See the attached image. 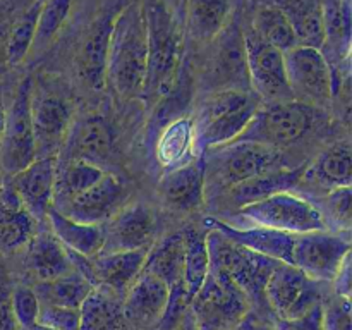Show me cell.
<instances>
[{
  "label": "cell",
  "instance_id": "cell-6",
  "mask_svg": "<svg viewBox=\"0 0 352 330\" xmlns=\"http://www.w3.org/2000/svg\"><path fill=\"white\" fill-rule=\"evenodd\" d=\"M241 215L250 219L258 227H267L287 234L327 230L325 217L322 215V212L308 199L291 195L289 191L277 192L261 201L243 206Z\"/></svg>",
  "mask_w": 352,
  "mask_h": 330
},
{
  "label": "cell",
  "instance_id": "cell-29",
  "mask_svg": "<svg viewBox=\"0 0 352 330\" xmlns=\"http://www.w3.org/2000/svg\"><path fill=\"white\" fill-rule=\"evenodd\" d=\"M116 16L107 14L102 19H98L82 47L79 55V69H81L82 78L88 81L91 88H103L105 85L107 72V57H109V43L110 33H112V24Z\"/></svg>",
  "mask_w": 352,
  "mask_h": 330
},
{
  "label": "cell",
  "instance_id": "cell-5",
  "mask_svg": "<svg viewBox=\"0 0 352 330\" xmlns=\"http://www.w3.org/2000/svg\"><path fill=\"white\" fill-rule=\"evenodd\" d=\"M313 109L298 100L272 102L258 107L253 119L237 140L280 148L298 141L311 127ZM236 140V141H237Z\"/></svg>",
  "mask_w": 352,
  "mask_h": 330
},
{
  "label": "cell",
  "instance_id": "cell-27",
  "mask_svg": "<svg viewBox=\"0 0 352 330\" xmlns=\"http://www.w3.org/2000/svg\"><path fill=\"white\" fill-rule=\"evenodd\" d=\"M256 109L258 103L256 100H253L239 109L223 112L222 116L215 117L203 126L195 127V146L203 155L210 148L223 146V144L236 141L246 129L250 120L253 119Z\"/></svg>",
  "mask_w": 352,
  "mask_h": 330
},
{
  "label": "cell",
  "instance_id": "cell-36",
  "mask_svg": "<svg viewBox=\"0 0 352 330\" xmlns=\"http://www.w3.org/2000/svg\"><path fill=\"white\" fill-rule=\"evenodd\" d=\"M325 43L322 52L325 55L347 57L351 47V3L349 0H325L322 3Z\"/></svg>",
  "mask_w": 352,
  "mask_h": 330
},
{
  "label": "cell",
  "instance_id": "cell-9",
  "mask_svg": "<svg viewBox=\"0 0 352 330\" xmlns=\"http://www.w3.org/2000/svg\"><path fill=\"white\" fill-rule=\"evenodd\" d=\"M347 258H351L347 234H332L329 230L296 234L291 265L311 280L333 282Z\"/></svg>",
  "mask_w": 352,
  "mask_h": 330
},
{
  "label": "cell",
  "instance_id": "cell-19",
  "mask_svg": "<svg viewBox=\"0 0 352 330\" xmlns=\"http://www.w3.org/2000/svg\"><path fill=\"white\" fill-rule=\"evenodd\" d=\"M210 229L219 230L220 234L239 246L248 248L254 253L265 254L272 260L282 263H292V250H294L296 234L280 232V230L267 229V227H250V229H237L217 219H206Z\"/></svg>",
  "mask_w": 352,
  "mask_h": 330
},
{
  "label": "cell",
  "instance_id": "cell-56",
  "mask_svg": "<svg viewBox=\"0 0 352 330\" xmlns=\"http://www.w3.org/2000/svg\"><path fill=\"white\" fill-rule=\"evenodd\" d=\"M0 182H2V181H0Z\"/></svg>",
  "mask_w": 352,
  "mask_h": 330
},
{
  "label": "cell",
  "instance_id": "cell-43",
  "mask_svg": "<svg viewBox=\"0 0 352 330\" xmlns=\"http://www.w3.org/2000/svg\"><path fill=\"white\" fill-rule=\"evenodd\" d=\"M323 330H351V298L339 296L323 299L322 302Z\"/></svg>",
  "mask_w": 352,
  "mask_h": 330
},
{
  "label": "cell",
  "instance_id": "cell-33",
  "mask_svg": "<svg viewBox=\"0 0 352 330\" xmlns=\"http://www.w3.org/2000/svg\"><path fill=\"white\" fill-rule=\"evenodd\" d=\"M188 28L198 41H212L226 30L230 0H186Z\"/></svg>",
  "mask_w": 352,
  "mask_h": 330
},
{
  "label": "cell",
  "instance_id": "cell-40",
  "mask_svg": "<svg viewBox=\"0 0 352 330\" xmlns=\"http://www.w3.org/2000/svg\"><path fill=\"white\" fill-rule=\"evenodd\" d=\"M315 174L320 182L330 188L351 186L352 179V155L351 144L347 141L337 143L323 151L315 164Z\"/></svg>",
  "mask_w": 352,
  "mask_h": 330
},
{
  "label": "cell",
  "instance_id": "cell-46",
  "mask_svg": "<svg viewBox=\"0 0 352 330\" xmlns=\"http://www.w3.org/2000/svg\"><path fill=\"white\" fill-rule=\"evenodd\" d=\"M26 7L21 6L19 0H0V62H6V45L12 24Z\"/></svg>",
  "mask_w": 352,
  "mask_h": 330
},
{
  "label": "cell",
  "instance_id": "cell-54",
  "mask_svg": "<svg viewBox=\"0 0 352 330\" xmlns=\"http://www.w3.org/2000/svg\"><path fill=\"white\" fill-rule=\"evenodd\" d=\"M19 330H23V329H19Z\"/></svg>",
  "mask_w": 352,
  "mask_h": 330
},
{
  "label": "cell",
  "instance_id": "cell-37",
  "mask_svg": "<svg viewBox=\"0 0 352 330\" xmlns=\"http://www.w3.org/2000/svg\"><path fill=\"white\" fill-rule=\"evenodd\" d=\"M215 74L220 76L226 82H232L234 89H241L243 81L250 86V76H248L246 52H244V36L232 28L223 36L222 43L217 54Z\"/></svg>",
  "mask_w": 352,
  "mask_h": 330
},
{
  "label": "cell",
  "instance_id": "cell-4",
  "mask_svg": "<svg viewBox=\"0 0 352 330\" xmlns=\"http://www.w3.org/2000/svg\"><path fill=\"white\" fill-rule=\"evenodd\" d=\"M189 306L196 330H234L250 315L251 301L227 275L210 270Z\"/></svg>",
  "mask_w": 352,
  "mask_h": 330
},
{
  "label": "cell",
  "instance_id": "cell-7",
  "mask_svg": "<svg viewBox=\"0 0 352 330\" xmlns=\"http://www.w3.org/2000/svg\"><path fill=\"white\" fill-rule=\"evenodd\" d=\"M203 155L205 160H212L215 164V172L220 182L227 189L232 188L237 182L268 174V172L285 168L284 157L277 148L265 146V144L253 143V141H232L223 146L210 148Z\"/></svg>",
  "mask_w": 352,
  "mask_h": 330
},
{
  "label": "cell",
  "instance_id": "cell-13",
  "mask_svg": "<svg viewBox=\"0 0 352 330\" xmlns=\"http://www.w3.org/2000/svg\"><path fill=\"white\" fill-rule=\"evenodd\" d=\"M31 120L36 158L57 157L71 126L67 103L54 95H31Z\"/></svg>",
  "mask_w": 352,
  "mask_h": 330
},
{
  "label": "cell",
  "instance_id": "cell-34",
  "mask_svg": "<svg viewBox=\"0 0 352 330\" xmlns=\"http://www.w3.org/2000/svg\"><path fill=\"white\" fill-rule=\"evenodd\" d=\"M184 234V267H182V287L188 305L198 294L210 272V256L206 248V234L188 229Z\"/></svg>",
  "mask_w": 352,
  "mask_h": 330
},
{
  "label": "cell",
  "instance_id": "cell-11",
  "mask_svg": "<svg viewBox=\"0 0 352 330\" xmlns=\"http://www.w3.org/2000/svg\"><path fill=\"white\" fill-rule=\"evenodd\" d=\"M243 36L248 76L253 91L268 103L292 100L294 95L285 74L284 54L268 45L253 28Z\"/></svg>",
  "mask_w": 352,
  "mask_h": 330
},
{
  "label": "cell",
  "instance_id": "cell-39",
  "mask_svg": "<svg viewBox=\"0 0 352 330\" xmlns=\"http://www.w3.org/2000/svg\"><path fill=\"white\" fill-rule=\"evenodd\" d=\"M253 30L256 31L268 45H272V47H275L277 50H280L282 54H285V52L291 50L292 47L298 45V38H296V33L294 30H292L287 17H285L278 9L268 6V3H263V6L256 10Z\"/></svg>",
  "mask_w": 352,
  "mask_h": 330
},
{
  "label": "cell",
  "instance_id": "cell-51",
  "mask_svg": "<svg viewBox=\"0 0 352 330\" xmlns=\"http://www.w3.org/2000/svg\"><path fill=\"white\" fill-rule=\"evenodd\" d=\"M30 330H50V329H47V327H43V325H38V323H34V325L31 327Z\"/></svg>",
  "mask_w": 352,
  "mask_h": 330
},
{
  "label": "cell",
  "instance_id": "cell-32",
  "mask_svg": "<svg viewBox=\"0 0 352 330\" xmlns=\"http://www.w3.org/2000/svg\"><path fill=\"white\" fill-rule=\"evenodd\" d=\"M192 148H195V122L186 117H179L167 124L160 133L157 158L164 167H179L191 160Z\"/></svg>",
  "mask_w": 352,
  "mask_h": 330
},
{
  "label": "cell",
  "instance_id": "cell-14",
  "mask_svg": "<svg viewBox=\"0 0 352 330\" xmlns=\"http://www.w3.org/2000/svg\"><path fill=\"white\" fill-rule=\"evenodd\" d=\"M7 181L34 220L47 219L48 212L54 208L57 157L36 158Z\"/></svg>",
  "mask_w": 352,
  "mask_h": 330
},
{
  "label": "cell",
  "instance_id": "cell-47",
  "mask_svg": "<svg viewBox=\"0 0 352 330\" xmlns=\"http://www.w3.org/2000/svg\"><path fill=\"white\" fill-rule=\"evenodd\" d=\"M10 294H12V285L7 278L6 268L0 263V330H19L14 320Z\"/></svg>",
  "mask_w": 352,
  "mask_h": 330
},
{
  "label": "cell",
  "instance_id": "cell-20",
  "mask_svg": "<svg viewBox=\"0 0 352 330\" xmlns=\"http://www.w3.org/2000/svg\"><path fill=\"white\" fill-rule=\"evenodd\" d=\"M36 234V220L9 184L0 182V253L10 254L26 248Z\"/></svg>",
  "mask_w": 352,
  "mask_h": 330
},
{
  "label": "cell",
  "instance_id": "cell-52",
  "mask_svg": "<svg viewBox=\"0 0 352 330\" xmlns=\"http://www.w3.org/2000/svg\"><path fill=\"white\" fill-rule=\"evenodd\" d=\"M177 3H181V6H186V0H175Z\"/></svg>",
  "mask_w": 352,
  "mask_h": 330
},
{
  "label": "cell",
  "instance_id": "cell-24",
  "mask_svg": "<svg viewBox=\"0 0 352 330\" xmlns=\"http://www.w3.org/2000/svg\"><path fill=\"white\" fill-rule=\"evenodd\" d=\"M52 234L69 251L86 258L98 256L105 244V227L95 223H82L69 219L58 210L52 208L47 215Z\"/></svg>",
  "mask_w": 352,
  "mask_h": 330
},
{
  "label": "cell",
  "instance_id": "cell-38",
  "mask_svg": "<svg viewBox=\"0 0 352 330\" xmlns=\"http://www.w3.org/2000/svg\"><path fill=\"white\" fill-rule=\"evenodd\" d=\"M40 7L41 0H33V2L28 3L26 9L17 16L16 23L12 24V30H10L9 38H7L6 64L17 65L26 58L28 52L33 47Z\"/></svg>",
  "mask_w": 352,
  "mask_h": 330
},
{
  "label": "cell",
  "instance_id": "cell-53",
  "mask_svg": "<svg viewBox=\"0 0 352 330\" xmlns=\"http://www.w3.org/2000/svg\"><path fill=\"white\" fill-rule=\"evenodd\" d=\"M189 330H196V329H195V327H192V329H189Z\"/></svg>",
  "mask_w": 352,
  "mask_h": 330
},
{
  "label": "cell",
  "instance_id": "cell-41",
  "mask_svg": "<svg viewBox=\"0 0 352 330\" xmlns=\"http://www.w3.org/2000/svg\"><path fill=\"white\" fill-rule=\"evenodd\" d=\"M71 6L72 0H43L41 2L33 45L43 47L54 40L64 21L67 19Z\"/></svg>",
  "mask_w": 352,
  "mask_h": 330
},
{
  "label": "cell",
  "instance_id": "cell-35",
  "mask_svg": "<svg viewBox=\"0 0 352 330\" xmlns=\"http://www.w3.org/2000/svg\"><path fill=\"white\" fill-rule=\"evenodd\" d=\"M95 285L86 280L78 272H69L48 282H40L34 285L33 291L36 292L40 305L64 306V308L79 309L86 296L91 292Z\"/></svg>",
  "mask_w": 352,
  "mask_h": 330
},
{
  "label": "cell",
  "instance_id": "cell-44",
  "mask_svg": "<svg viewBox=\"0 0 352 330\" xmlns=\"http://www.w3.org/2000/svg\"><path fill=\"white\" fill-rule=\"evenodd\" d=\"M36 323L50 330H79V309L41 305Z\"/></svg>",
  "mask_w": 352,
  "mask_h": 330
},
{
  "label": "cell",
  "instance_id": "cell-45",
  "mask_svg": "<svg viewBox=\"0 0 352 330\" xmlns=\"http://www.w3.org/2000/svg\"><path fill=\"white\" fill-rule=\"evenodd\" d=\"M351 186L333 188L327 196V208L333 219L342 223L346 229L351 227Z\"/></svg>",
  "mask_w": 352,
  "mask_h": 330
},
{
  "label": "cell",
  "instance_id": "cell-55",
  "mask_svg": "<svg viewBox=\"0 0 352 330\" xmlns=\"http://www.w3.org/2000/svg\"><path fill=\"white\" fill-rule=\"evenodd\" d=\"M41 2H43V0H41Z\"/></svg>",
  "mask_w": 352,
  "mask_h": 330
},
{
  "label": "cell",
  "instance_id": "cell-48",
  "mask_svg": "<svg viewBox=\"0 0 352 330\" xmlns=\"http://www.w3.org/2000/svg\"><path fill=\"white\" fill-rule=\"evenodd\" d=\"M275 330H323L322 327V305L313 309L302 318L278 320Z\"/></svg>",
  "mask_w": 352,
  "mask_h": 330
},
{
  "label": "cell",
  "instance_id": "cell-12",
  "mask_svg": "<svg viewBox=\"0 0 352 330\" xmlns=\"http://www.w3.org/2000/svg\"><path fill=\"white\" fill-rule=\"evenodd\" d=\"M285 74L294 96L323 103L336 93V72L320 48L296 45L284 54Z\"/></svg>",
  "mask_w": 352,
  "mask_h": 330
},
{
  "label": "cell",
  "instance_id": "cell-22",
  "mask_svg": "<svg viewBox=\"0 0 352 330\" xmlns=\"http://www.w3.org/2000/svg\"><path fill=\"white\" fill-rule=\"evenodd\" d=\"M112 148V131L102 117H86L76 124L65 138L62 153L64 160H85L98 165L105 160Z\"/></svg>",
  "mask_w": 352,
  "mask_h": 330
},
{
  "label": "cell",
  "instance_id": "cell-25",
  "mask_svg": "<svg viewBox=\"0 0 352 330\" xmlns=\"http://www.w3.org/2000/svg\"><path fill=\"white\" fill-rule=\"evenodd\" d=\"M26 265L36 284L54 280L60 275L72 272L67 250L58 243L57 237L50 232L34 234L28 244Z\"/></svg>",
  "mask_w": 352,
  "mask_h": 330
},
{
  "label": "cell",
  "instance_id": "cell-49",
  "mask_svg": "<svg viewBox=\"0 0 352 330\" xmlns=\"http://www.w3.org/2000/svg\"><path fill=\"white\" fill-rule=\"evenodd\" d=\"M234 330H275V329H268V327L260 325V323H253V322H251V320L246 316V318H244L243 322H241L239 325H237Z\"/></svg>",
  "mask_w": 352,
  "mask_h": 330
},
{
  "label": "cell",
  "instance_id": "cell-16",
  "mask_svg": "<svg viewBox=\"0 0 352 330\" xmlns=\"http://www.w3.org/2000/svg\"><path fill=\"white\" fill-rule=\"evenodd\" d=\"M184 248V234H172V236L165 237L157 248L148 251L146 261H144V270L157 275L170 291V298H168V305L164 315L165 318H170L172 315L177 316L179 309L188 305L184 287H182Z\"/></svg>",
  "mask_w": 352,
  "mask_h": 330
},
{
  "label": "cell",
  "instance_id": "cell-2",
  "mask_svg": "<svg viewBox=\"0 0 352 330\" xmlns=\"http://www.w3.org/2000/svg\"><path fill=\"white\" fill-rule=\"evenodd\" d=\"M148 30V67L143 93L167 95L174 88L181 64L182 36L177 21L164 2H151L144 9Z\"/></svg>",
  "mask_w": 352,
  "mask_h": 330
},
{
  "label": "cell",
  "instance_id": "cell-18",
  "mask_svg": "<svg viewBox=\"0 0 352 330\" xmlns=\"http://www.w3.org/2000/svg\"><path fill=\"white\" fill-rule=\"evenodd\" d=\"M168 298H170V291L165 282L143 268L124 294V318L140 327H150L162 322Z\"/></svg>",
  "mask_w": 352,
  "mask_h": 330
},
{
  "label": "cell",
  "instance_id": "cell-50",
  "mask_svg": "<svg viewBox=\"0 0 352 330\" xmlns=\"http://www.w3.org/2000/svg\"><path fill=\"white\" fill-rule=\"evenodd\" d=\"M6 120H7V109H6V103H3L2 95H0V144H2L3 131H6Z\"/></svg>",
  "mask_w": 352,
  "mask_h": 330
},
{
  "label": "cell",
  "instance_id": "cell-30",
  "mask_svg": "<svg viewBox=\"0 0 352 330\" xmlns=\"http://www.w3.org/2000/svg\"><path fill=\"white\" fill-rule=\"evenodd\" d=\"M301 174L302 168H278V170L237 182L232 188H229V196L237 206L243 208V206L261 201V199L277 195V192L291 191L299 182Z\"/></svg>",
  "mask_w": 352,
  "mask_h": 330
},
{
  "label": "cell",
  "instance_id": "cell-26",
  "mask_svg": "<svg viewBox=\"0 0 352 330\" xmlns=\"http://www.w3.org/2000/svg\"><path fill=\"white\" fill-rule=\"evenodd\" d=\"M265 3L278 9L287 17L298 38V45L322 50L325 31L320 0H267Z\"/></svg>",
  "mask_w": 352,
  "mask_h": 330
},
{
  "label": "cell",
  "instance_id": "cell-42",
  "mask_svg": "<svg viewBox=\"0 0 352 330\" xmlns=\"http://www.w3.org/2000/svg\"><path fill=\"white\" fill-rule=\"evenodd\" d=\"M10 302H12V313L17 329L30 330L36 323L41 306L36 292L28 285H14Z\"/></svg>",
  "mask_w": 352,
  "mask_h": 330
},
{
  "label": "cell",
  "instance_id": "cell-21",
  "mask_svg": "<svg viewBox=\"0 0 352 330\" xmlns=\"http://www.w3.org/2000/svg\"><path fill=\"white\" fill-rule=\"evenodd\" d=\"M206 164L201 158L170 168L160 181L165 203L175 210H192L201 203L205 191Z\"/></svg>",
  "mask_w": 352,
  "mask_h": 330
},
{
  "label": "cell",
  "instance_id": "cell-17",
  "mask_svg": "<svg viewBox=\"0 0 352 330\" xmlns=\"http://www.w3.org/2000/svg\"><path fill=\"white\" fill-rule=\"evenodd\" d=\"M124 198V186L116 175L103 174L98 182L76 196L67 203L60 213L69 219L82 223L103 226V222L112 219L119 212V205Z\"/></svg>",
  "mask_w": 352,
  "mask_h": 330
},
{
  "label": "cell",
  "instance_id": "cell-15",
  "mask_svg": "<svg viewBox=\"0 0 352 330\" xmlns=\"http://www.w3.org/2000/svg\"><path fill=\"white\" fill-rule=\"evenodd\" d=\"M155 230L157 219L150 206L141 203L127 206L117 212L105 227V244L102 253L150 250Z\"/></svg>",
  "mask_w": 352,
  "mask_h": 330
},
{
  "label": "cell",
  "instance_id": "cell-31",
  "mask_svg": "<svg viewBox=\"0 0 352 330\" xmlns=\"http://www.w3.org/2000/svg\"><path fill=\"white\" fill-rule=\"evenodd\" d=\"M105 170L100 165L85 160H64L58 164L57 157V181H55L54 208L62 210L71 199L81 195L95 182L103 177Z\"/></svg>",
  "mask_w": 352,
  "mask_h": 330
},
{
  "label": "cell",
  "instance_id": "cell-28",
  "mask_svg": "<svg viewBox=\"0 0 352 330\" xmlns=\"http://www.w3.org/2000/svg\"><path fill=\"white\" fill-rule=\"evenodd\" d=\"M122 296L96 285L79 306V330H119L122 325Z\"/></svg>",
  "mask_w": 352,
  "mask_h": 330
},
{
  "label": "cell",
  "instance_id": "cell-23",
  "mask_svg": "<svg viewBox=\"0 0 352 330\" xmlns=\"http://www.w3.org/2000/svg\"><path fill=\"white\" fill-rule=\"evenodd\" d=\"M148 251L150 250L113 251V253H100L98 256L91 258L96 285L112 289L124 298L127 289L143 270Z\"/></svg>",
  "mask_w": 352,
  "mask_h": 330
},
{
  "label": "cell",
  "instance_id": "cell-10",
  "mask_svg": "<svg viewBox=\"0 0 352 330\" xmlns=\"http://www.w3.org/2000/svg\"><path fill=\"white\" fill-rule=\"evenodd\" d=\"M31 95V81L24 79L7 110L6 131L0 144V168L9 177L36 160Z\"/></svg>",
  "mask_w": 352,
  "mask_h": 330
},
{
  "label": "cell",
  "instance_id": "cell-3",
  "mask_svg": "<svg viewBox=\"0 0 352 330\" xmlns=\"http://www.w3.org/2000/svg\"><path fill=\"white\" fill-rule=\"evenodd\" d=\"M206 248L210 270L227 275L250 301L265 302V285L277 260L239 246L215 229L206 232Z\"/></svg>",
  "mask_w": 352,
  "mask_h": 330
},
{
  "label": "cell",
  "instance_id": "cell-1",
  "mask_svg": "<svg viewBox=\"0 0 352 330\" xmlns=\"http://www.w3.org/2000/svg\"><path fill=\"white\" fill-rule=\"evenodd\" d=\"M146 67V17L143 7L134 3L120 10L113 19L105 82H109L120 96H138L143 93Z\"/></svg>",
  "mask_w": 352,
  "mask_h": 330
},
{
  "label": "cell",
  "instance_id": "cell-8",
  "mask_svg": "<svg viewBox=\"0 0 352 330\" xmlns=\"http://www.w3.org/2000/svg\"><path fill=\"white\" fill-rule=\"evenodd\" d=\"M318 284L299 268L278 261L265 285V302L278 320L302 318L323 302Z\"/></svg>",
  "mask_w": 352,
  "mask_h": 330
}]
</instances>
